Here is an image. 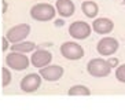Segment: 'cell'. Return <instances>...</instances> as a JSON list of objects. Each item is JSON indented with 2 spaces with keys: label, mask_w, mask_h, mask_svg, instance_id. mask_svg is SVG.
I'll list each match as a JSON object with an SVG mask.
<instances>
[{
  "label": "cell",
  "mask_w": 125,
  "mask_h": 110,
  "mask_svg": "<svg viewBox=\"0 0 125 110\" xmlns=\"http://www.w3.org/2000/svg\"><path fill=\"white\" fill-rule=\"evenodd\" d=\"M56 14V10L50 3H37L30 8V17L34 21L39 22H47L52 19Z\"/></svg>",
  "instance_id": "obj_1"
},
{
  "label": "cell",
  "mask_w": 125,
  "mask_h": 110,
  "mask_svg": "<svg viewBox=\"0 0 125 110\" xmlns=\"http://www.w3.org/2000/svg\"><path fill=\"white\" fill-rule=\"evenodd\" d=\"M87 70L92 77H106L110 74L111 66L109 65L106 59L103 58H94L87 65Z\"/></svg>",
  "instance_id": "obj_2"
},
{
  "label": "cell",
  "mask_w": 125,
  "mask_h": 110,
  "mask_svg": "<svg viewBox=\"0 0 125 110\" xmlns=\"http://www.w3.org/2000/svg\"><path fill=\"white\" fill-rule=\"evenodd\" d=\"M29 33H30V26L28 23H19V25H15L7 30L6 39L12 44L21 43L29 36Z\"/></svg>",
  "instance_id": "obj_3"
},
{
  "label": "cell",
  "mask_w": 125,
  "mask_h": 110,
  "mask_svg": "<svg viewBox=\"0 0 125 110\" xmlns=\"http://www.w3.org/2000/svg\"><path fill=\"white\" fill-rule=\"evenodd\" d=\"M29 63H30L29 58H28L25 54H21V52L11 51L7 56H6V65H7L8 67H11V69L17 70V72L28 69Z\"/></svg>",
  "instance_id": "obj_4"
},
{
  "label": "cell",
  "mask_w": 125,
  "mask_h": 110,
  "mask_svg": "<svg viewBox=\"0 0 125 110\" xmlns=\"http://www.w3.org/2000/svg\"><path fill=\"white\" fill-rule=\"evenodd\" d=\"M61 54L69 61H77L84 56V50L80 44L74 43V41H66L61 45Z\"/></svg>",
  "instance_id": "obj_5"
},
{
  "label": "cell",
  "mask_w": 125,
  "mask_h": 110,
  "mask_svg": "<svg viewBox=\"0 0 125 110\" xmlns=\"http://www.w3.org/2000/svg\"><path fill=\"white\" fill-rule=\"evenodd\" d=\"M96 50L99 52V55L103 56H111L113 54H115V51L118 50V41L114 37H103L102 40L98 41Z\"/></svg>",
  "instance_id": "obj_6"
},
{
  "label": "cell",
  "mask_w": 125,
  "mask_h": 110,
  "mask_svg": "<svg viewBox=\"0 0 125 110\" xmlns=\"http://www.w3.org/2000/svg\"><path fill=\"white\" fill-rule=\"evenodd\" d=\"M69 34L73 39L84 40L91 34V26L84 21H76L69 26Z\"/></svg>",
  "instance_id": "obj_7"
},
{
  "label": "cell",
  "mask_w": 125,
  "mask_h": 110,
  "mask_svg": "<svg viewBox=\"0 0 125 110\" xmlns=\"http://www.w3.org/2000/svg\"><path fill=\"white\" fill-rule=\"evenodd\" d=\"M40 85H41V77H40V74H37V73L28 74V76H25L22 80H21V83H19L21 89H22L23 92H28V94L37 91V89L40 88Z\"/></svg>",
  "instance_id": "obj_8"
},
{
  "label": "cell",
  "mask_w": 125,
  "mask_h": 110,
  "mask_svg": "<svg viewBox=\"0 0 125 110\" xmlns=\"http://www.w3.org/2000/svg\"><path fill=\"white\" fill-rule=\"evenodd\" d=\"M30 63L34 66V67H45V66L50 65V62L52 61V54L51 52H48L47 50H43V48H39L36 51L32 54L30 56Z\"/></svg>",
  "instance_id": "obj_9"
},
{
  "label": "cell",
  "mask_w": 125,
  "mask_h": 110,
  "mask_svg": "<svg viewBox=\"0 0 125 110\" xmlns=\"http://www.w3.org/2000/svg\"><path fill=\"white\" fill-rule=\"evenodd\" d=\"M40 77L47 81H58L63 76V67L59 65H48L40 69Z\"/></svg>",
  "instance_id": "obj_10"
},
{
  "label": "cell",
  "mask_w": 125,
  "mask_h": 110,
  "mask_svg": "<svg viewBox=\"0 0 125 110\" xmlns=\"http://www.w3.org/2000/svg\"><path fill=\"white\" fill-rule=\"evenodd\" d=\"M92 29L98 34H107L114 29V22L109 18H96L92 22Z\"/></svg>",
  "instance_id": "obj_11"
},
{
  "label": "cell",
  "mask_w": 125,
  "mask_h": 110,
  "mask_svg": "<svg viewBox=\"0 0 125 110\" xmlns=\"http://www.w3.org/2000/svg\"><path fill=\"white\" fill-rule=\"evenodd\" d=\"M55 10L61 17L67 18V17H72L74 14L76 7H74V3L72 0H56Z\"/></svg>",
  "instance_id": "obj_12"
},
{
  "label": "cell",
  "mask_w": 125,
  "mask_h": 110,
  "mask_svg": "<svg viewBox=\"0 0 125 110\" xmlns=\"http://www.w3.org/2000/svg\"><path fill=\"white\" fill-rule=\"evenodd\" d=\"M81 10L84 12L88 18H95L98 12H99V7H98V4L95 1H92V0H85L83 1L81 4Z\"/></svg>",
  "instance_id": "obj_13"
},
{
  "label": "cell",
  "mask_w": 125,
  "mask_h": 110,
  "mask_svg": "<svg viewBox=\"0 0 125 110\" xmlns=\"http://www.w3.org/2000/svg\"><path fill=\"white\" fill-rule=\"evenodd\" d=\"M36 50V44L33 41H21V43H15L11 45V51L14 52H21V54H26V52L34 51Z\"/></svg>",
  "instance_id": "obj_14"
},
{
  "label": "cell",
  "mask_w": 125,
  "mask_h": 110,
  "mask_svg": "<svg viewBox=\"0 0 125 110\" xmlns=\"http://www.w3.org/2000/svg\"><path fill=\"white\" fill-rule=\"evenodd\" d=\"M70 96H88L91 95V91H89L88 87H85V85H73V87L70 88L69 91H67Z\"/></svg>",
  "instance_id": "obj_15"
},
{
  "label": "cell",
  "mask_w": 125,
  "mask_h": 110,
  "mask_svg": "<svg viewBox=\"0 0 125 110\" xmlns=\"http://www.w3.org/2000/svg\"><path fill=\"white\" fill-rule=\"evenodd\" d=\"M1 76H3V81H1V85H3L4 88L7 87L10 83H11V73H10V70L4 66V67H1Z\"/></svg>",
  "instance_id": "obj_16"
},
{
  "label": "cell",
  "mask_w": 125,
  "mask_h": 110,
  "mask_svg": "<svg viewBox=\"0 0 125 110\" xmlns=\"http://www.w3.org/2000/svg\"><path fill=\"white\" fill-rule=\"evenodd\" d=\"M115 78L121 83H125V63L124 65H120L115 69Z\"/></svg>",
  "instance_id": "obj_17"
},
{
  "label": "cell",
  "mask_w": 125,
  "mask_h": 110,
  "mask_svg": "<svg viewBox=\"0 0 125 110\" xmlns=\"http://www.w3.org/2000/svg\"><path fill=\"white\" fill-rule=\"evenodd\" d=\"M107 62H109V65H110L111 67H114V66L118 65V59H117V58H110Z\"/></svg>",
  "instance_id": "obj_18"
},
{
  "label": "cell",
  "mask_w": 125,
  "mask_h": 110,
  "mask_svg": "<svg viewBox=\"0 0 125 110\" xmlns=\"http://www.w3.org/2000/svg\"><path fill=\"white\" fill-rule=\"evenodd\" d=\"M1 40H3V48H1V50H3V52H6V50L8 48V43H10V41H8L7 39H6V36H4L3 39H1Z\"/></svg>",
  "instance_id": "obj_19"
},
{
  "label": "cell",
  "mask_w": 125,
  "mask_h": 110,
  "mask_svg": "<svg viewBox=\"0 0 125 110\" xmlns=\"http://www.w3.org/2000/svg\"><path fill=\"white\" fill-rule=\"evenodd\" d=\"M55 25H56V26H62V25H63V21H62V19H56V21H55Z\"/></svg>",
  "instance_id": "obj_20"
},
{
  "label": "cell",
  "mask_w": 125,
  "mask_h": 110,
  "mask_svg": "<svg viewBox=\"0 0 125 110\" xmlns=\"http://www.w3.org/2000/svg\"><path fill=\"white\" fill-rule=\"evenodd\" d=\"M6 10H7V4L6 1H3V12H6Z\"/></svg>",
  "instance_id": "obj_21"
},
{
  "label": "cell",
  "mask_w": 125,
  "mask_h": 110,
  "mask_svg": "<svg viewBox=\"0 0 125 110\" xmlns=\"http://www.w3.org/2000/svg\"><path fill=\"white\" fill-rule=\"evenodd\" d=\"M124 4H125V0H124Z\"/></svg>",
  "instance_id": "obj_22"
}]
</instances>
